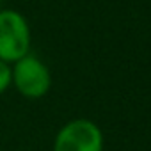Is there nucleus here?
Wrapping results in <instances>:
<instances>
[{
	"mask_svg": "<svg viewBox=\"0 0 151 151\" xmlns=\"http://www.w3.org/2000/svg\"><path fill=\"white\" fill-rule=\"evenodd\" d=\"M11 64L0 60V96H2L9 87H11Z\"/></svg>",
	"mask_w": 151,
	"mask_h": 151,
	"instance_id": "obj_4",
	"label": "nucleus"
},
{
	"mask_svg": "<svg viewBox=\"0 0 151 151\" xmlns=\"http://www.w3.org/2000/svg\"><path fill=\"white\" fill-rule=\"evenodd\" d=\"M2 2H4V0H2Z\"/></svg>",
	"mask_w": 151,
	"mask_h": 151,
	"instance_id": "obj_6",
	"label": "nucleus"
},
{
	"mask_svg": "<svg viewBox=\"0 0 151 151\" xmlns=\"http://www.w3.org/2000/svg\"><path fill=\"white\" fill-rule=\"evenodd\" d=\"M53 151H103V133L91 119L68 121L55 135Z\"/></svg>",
	"mask_w": 151,
	"mask_h": 151,
	"instance_id": "obj_3",
	"label": "nucleus"
},
{
	"mask_svg": "<svg viewBox=\"0 0 151 151\" xmlns=\"http://www.w3.org/2000/svg\"><path fill=\"white\" fill-rule=\"evenodd\" d=\"M11 86L29 100H39L48 94L52 87V75L48 66L36 55L29 53L11 64Z\"/></svg>",
	"mask_w": 151,
	"mask_h": 151,
	"instance_id": "obj_2",
	"label": "nucleus"
},
{
	"mask_svg": "<svg viewBox=\"0 0 151 151\" xmlns=\"http://www.w3.org/2000/svg\"><path fill=\"white\" fill-rule=\"evenodd\" d=\"M0 11H2V0H0Z\"/></svg>",
	"mask_w": 151,
	"mask_h": 151,
	"instance_id": "obj_5",
	"label": "nucleus"
},
{
	"mask_svg": "<svg viewBox=\"0 0 151 151\" xmlns=\"http://www.w3.org/2000/svg\"><path fill=\"white\" fill-rule=\"evenodd\" d=\"M30 27L27 18L14 9L0 11V60L14 64L30 53Z\"/></svg>",
	"mask_w": 151,
	"mask_h": 151,
	"instance_id": "obj_1",
	"label": "nucleus"
}]
</instances>
